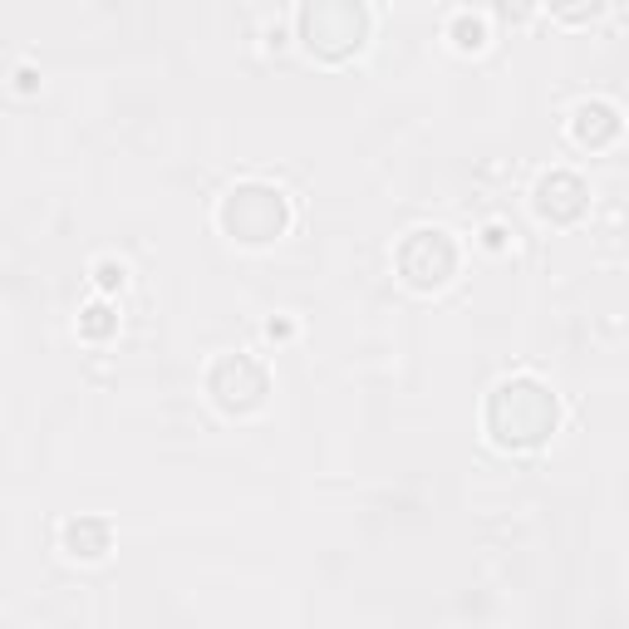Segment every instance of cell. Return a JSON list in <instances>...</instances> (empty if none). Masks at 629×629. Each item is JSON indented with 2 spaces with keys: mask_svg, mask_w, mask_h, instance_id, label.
I'll list each match as a JSON object with an SVG mask.
<instances>
[{
  "mask_svg": "<svg viewBox=\"0 0 629 629\" xmlns=\"http://www.w3.org/2000/svg\"><path fill=\"white\" fill-rule=\"evenodd\" d=\"M620 134V118H615L610 104H580L576 108V138L580 143H605Z\"/></svg>",
  "mask_w": 629,
  "mask_h": 629,
  "instance_id": "ba28073f",
  "label": "cell"
},
{
  "mask_svg": "<svg viewBox=\"0 0 629 629\" xmlns=\"http://www.w3.org/2000/svg\"><path fill=\"white\" fill-rule=\"evenodd\" d=\"M301 35L305 45L325 60H345L369 35V10L359 0H305L301 10Z\"/></svg>",
  "mask_w": 629,
  "mask_h": 629,
  "instance_id": "7a4b0ae2",
  "label": "cell"
},
{
  "mask_svg": "<svg viewBox=\"0 0 629 629\" xmlns=\"http://www.w3.org/2000/svg\"><path fill=\"white\" fill-rule=\"evenodd\" d=\"M600 6L605 0H551V10L560 20H590V15H600Z\"/></svg>",
  "mask_w": 629,
  "mask_h": 629,
  "instance_id": "9c48e42d",
  "label": "cell"
},
{
  "mask_svg": "<svg viewBox=\"0 0 629 629\" xmlns=\"http://www.w3.org/2000/svg\"><path fill=\"white\" fill-rule=\"evenodd\" d=\"M488 428L502 448H536L551 438L556 428V394L541 379H506L496 384L492 403H488Z\"/></svg>",
  "mask_w": 629,
  "mask_h": 629,
  "instance_id": "6da1fadb",
  "label": "cell"
},
{
  "mask_svg": "<svg viewBox=\"0 0 629 629\" xmlns=\"http://www.w3.org/2000/svg\"><path fill=\"white\" fill-rule=\"evenodd\" d=\"M98 281H104V285H124V266H98Z\"/></svg>",
  "mask_w": 629,
  "mask_h": 629,
  "instance_id": "7c38bea8",
  "label": "cell"
},
{
  "mask_svg": "<svg viewBox=\"0 0 629 629\" xmlns=\"http://www.w3.org/2000/svg\"><path fill=\"white\" fill-rule=\"evenodd\" d=\"M399 266L403 275L418 285V291H433V285H443L452 266H458V247H452V237L448 231H413V237L403 241V251H399Z\"/></svg>",
  "mask_w": 629,
  "mask_h": 629,
  "instance_id": "277c9868",
  "label": "cell"
},
{
  "mask_svg": "<svg viewBox=\"0 0 629 629\" xmlns=\"http://www.w3.org/2000/svg\"><path fill=\"white\" fill-rule=\"evenodd\" d=\"M482 40H488V25L482 20H458V50H482Z\"/></svg>",
  "mask_w": 629,
  "mask_h": 629,
  "instance_id": "30bf717a",
  "label": "cell"
},
{
  "mask_svg": "<svg viewBox=\"0 0 629 629\" xmlns=\"http://www.w3.org/2000/svg\"><path fill=\"white\" fill-rule=\"evenodd\" d=\"M64 546H70V556H84V560H98L108 551V526L104 522H70L64 526Z\"/></svg>",
  "mask_w": 629,
  "mask_h": 629,
  "instance_id": "52a82bcc",
  "label": "cell"
},
{
  "mask_svg": "<svg viewBox=\"0 0 629 629\" xmlns=\"http://www.w3.org/2000/svg\"><path fill=\"white\" fill-rule=\"evenodd\" d=\"M108 311H98V305H94V311H90V319H84V329H90V335H104V329H108V319H104Z\"/></svg>",
  "mask_w": 629,
  "mask_h": 629,
  "instance_id": "8fae6325",
  "label": "cell"
},
{
  "mask_svg": "<svg viewBox=\"0 0 629 629\" xmlns=\"http://www.w3.org/2000/svg\"><path fill=\"white\" fill-rule=\"evenodd\" d=\"M285 222H291V207H285V197L266 182L231 187L227 202H222V227L237 241H247V247H266V241H275L285 231Z\"/></svg>",
  "mask_w": 629,
  "mask_h": 629,
  "instance_id": "3957f363",
  "label": "cell"
},
{
  "mask_svg": "<svg viewBox=\"0 0 629 629\" xmlns=\"http://www.w3.org/2000/svg\"><path fill=\"white\" fill-rule=\"evenodd\" d=\"M536 207H541V217L570 222V217H580V207H585V182L576 172H551V178H541V187H536Z\"/></svg>",
  "mask_w": 629,
  "mask_h": 629,
  "instance_id": "8992f818",
  "label": "cell"
},
{
  "mask_svg": "<svg viewBox=\"0 0 629 629\" xmlns=\"http://www.w3.org/2000/svg\"><path fill=\"white\" fill-rule=\"evenodd\" d=\"M212 394H217V403H222L227 413H247V408H256L261 399H266V374H261L256 359L231 355L212 369Z\"/></svg>",
  "mask_w": 629,
  "mask_h": 629,
  "instance_id": "5b68a950",
  "label": "cell"
}]
</instances>
